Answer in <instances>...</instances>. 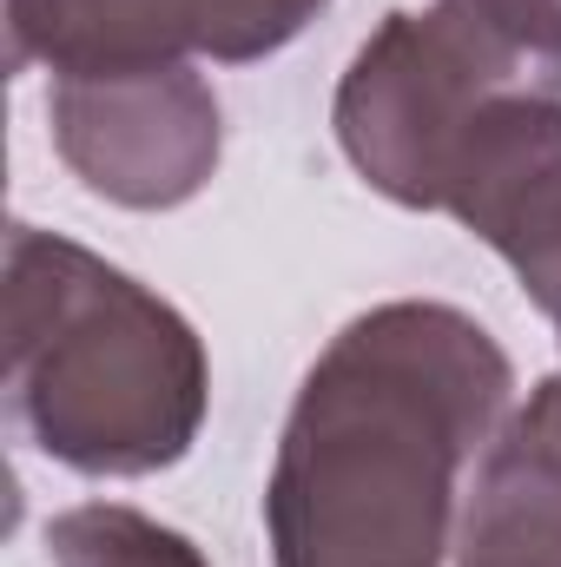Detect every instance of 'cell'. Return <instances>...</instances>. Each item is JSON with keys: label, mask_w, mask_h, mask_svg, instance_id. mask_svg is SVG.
<instances>
[{"label": "cell", "mask_w": 561, "mask_h": 567, "mask_svg": "<svg viewBox=\"0 0 561 567\" xmlns=\"http://www.w3.org/2000/svg\"><path fill=\"white\" fill-rule=\"evenodd\" d=\"M449 567H561V377H542L469 468Z\"/></svg>", "instance_id": "8992f818"}, {"label": "cell", "mask_w": 561, "mask_h": 567, "mask_svg": "<svg viewBox=\"0 0 561 567\" xmlns=\"http://www.w3.org/2000/svg\"><path fill=\"white\" fill-rule=\"evenodd\" d=\"M192 7V53L218 66H252L284 53L330 0H185Z\"/></svg>", "instance_id": "9c48e42d"}, {"label": "cell", "mask_w": 561, "mask_h": 567, "mask_svg": "<svg viewBox=\"0 0 561 567\" xmlns=\"http://www.w3.org/2000/svg\"><path fill=\"white\" fill-rule=\"evenodd\" d=\"M549 80H561V60L516 47L469 0L397 7L350 53L330 100V126L370 192L404 212H436V185L462 126L496 93Z\"/></svg>", "instance_id": "3957f363"}, {"label": "cell", "mask_w": 561, "mask_h": 567, "mask_svg": "<svg viewBox=\"0 0 561 567\" xmlns=\"http://www.w3.org/2000/svg\"><path fill=\"white\" fill-rule=\"evenodd\" d=\"M555 330H561V323H555Z\"/></svg>", "instance_id": "8fae6325"}, {"label": "cell", "mask_w": 561, "mask_h": 567, "mask_svg": "<svg viewBox=\"0 0 561 567\" xmlns=\"http://www.w3.org/2000/svg\"><path fill=\"white\" fill-rule=\"evenodd\" d=\"M436 212L476 231L561 323V80L496 93L449 152Z\"/></svg>", "instance_id": "5b68a950"}, {"label": "cell", "mask_w": 561, "mask_h": 567, "mask_svg": "<svg viewBox=\"0 0 561 567\" xmlns=\"http://www.w3.org/2000/svg\"><path fill=\"white\" fill-rule=\"evenodd\" d=\"M509 410L516 363L469 310L390 297L350 317L278 429L272 567H449L469 468Z\"/></svg>", "instance_id": "6da1fadb"}, {"label": "cell", "mask_w": 561, "mask_h": 567, "mask_svg": "<svg viewBox=\"0 0 561 567\" xmlns=\"http://www.w3.org/2000/svg\"><path fill=\"white\" fill-rule=\"evenodd\" d=\"M47 126L60 165L106 205L126 212H178L192 205L225 152V113L205 73L145 66L100 80H53Z\"/></svg>", "instance_id": "277c9868"}, {"label": "cell", "mask_w": 561, "mask_h": 567, "mask_svg": "<svg viewBox=\"0 0 561 567\" xmlns=\"http://www.w3.org/2000/svg\"><path fill=\"white\" fill-rule=\"evenodd\" d=\"M47 561L53 567H212L198 555V542H185L178 528L152 522L145 508H126V502H80V508L53 515Z\"/></svg>", "instance_id": "ba28073f"}, {"label": "cell", "mask_w": 561, "mask_h": 567, "mask_svg": "<svg viewBox=\"0 0 561 567\" xmlns=\"http://www.w3.org/2000/svg\"><path fill=\"white\" fill-rule=\"evenodd\" d=\"M7 410L20 435L93 482H140L192 455L212 363L185 310L100 251L7 231Z\"/></svg>", "instance_id": "7a4b0ae2"}, {"label": "cell", "mask_w": 561, "mask_h": 567, "mask_svg": "<svg viewBox=\"0 0 561 567\" xmlns=\"http://www.w3.org/2000/svg\"><path fill=\"white\" fill-rule=\"evenodd\" d=\"M7 66H47L53 80H100L178 66L192 53L185 0H0Z\"/></svg>", "instance_id": "52a82bcc"}, {"label": "cell", "mask_w": 561, "mask_h": 567, "mask_svg": "<svg viewBox=\"0 0 561 567\" xmlns=\"http://www.w3.org/2000/svg\"><path fill=\"white\" fill-rule=\"evenodd\" d=\"M489 27H502L516 47L561 60V0H469Z\"/></svg>", "instance_id": "30bf717a"}]
</instances>
